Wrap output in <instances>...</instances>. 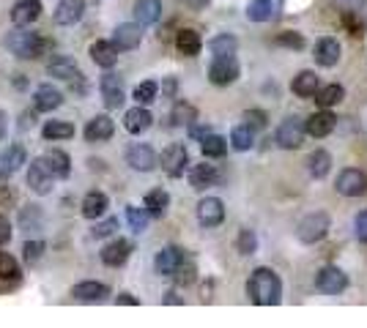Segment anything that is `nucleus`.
<instances>
[{"mask_svg": "<svg viewBox=\"0 0 367 328\" xmlns=\"http://www.w3.org/2000/svg\"><path fill=\"white\" fill-rule=\"evenodd\" d=\"M239 60L233 57V55H227V57H214L211 60V66H208V80L214 82V85H230V82L239 80Z\"/></svg>", "mask_w": 367, "mask_h": 328, "instance_id": "9", "label": "nucleus"}, {"mask_svg": "<svg viewBox=\"0 0 367 328\" xmlns=\"http://www.w3.org/2000/svg\"><path fill=\"white\" fill-rule=\"evenodd\" d=\"M20 263L8 254V252H0V279H11V282H17L20 279Z\"/></svg>", "mask_w": 367, "mask_h": 328, "instance_id": "45", "label": "nucleus"}, {"mask_svg": "<svg viewBox=\"0 0 367 328\" xmlns=\"http://www.w3.org/2000/svg\"><path fill=\"white\" fill-rule=\"evenodd\" d=\"M217 181H220V170H217L214 164H195V167L189 170V184H192L195 191L208 189V186H214Z\"/></svg>", "mask_w": 367, "mask_h": 328, "instance_id": "25", "label": "nucleus"}, {"mask_svg": "<svg viewBox=\"0 0 367 328\" xmlns=\"http://www.w3.org/2000/svg\"><path fill=\"white\" fill-rule=\"evenodd\" d=\"M170 121H173V126H192L198 121V109L187 102H178L170 112Z\"/></svg>", "mask_w": 367, "mask_h": 328, "instance_id": "39", "label": "nucleus"}, {"mask_svg": "<svg viewBox=\"0 0 367 328\" xmlns=\"http://www.w3.org/2000/svg\"><path fill=\"white\" fill-rule=\"evenodd\" d=\"M244 123H250L255 132L263 129V126H266V112H263V109H247V112H244Z\"/></svg>", "mask_w": 367, "mask_h": 328, "instance_id": "51", "label": "nucleus"}, {"mask_svg": "<svg viewBox=\"0 0 367 328\" xmlns=\"http://www.w3.org/2000/svg\"><path fill=\"white\" fill-rule=\"evenodd\" d=\"M189 167V153L181 142H173L162 151V170L168 172L170 178H181L184 170Z\"/></svg>", "mask_w": 367, "mask_h": 328, "instance_id": "6", "label": "nucleus"}, {"mask_svg": "<svg viewBox=\"0 0 367 328\" xmlns=\"http://www.w3.org/2000/svg\"><path fill=\"white\" fill-rule=\"evenodd\" d=\"M335 126H338V118H335V112H329V109L318 107V112L307 118V135L315 137V139L332 135V132H335Z\"/></svg>", "mask_w": 367, "mask_h": 328, "instance_id": "16", "label": "nucleus"}, {"mask_svg": "<svg viewBox=\"0 0 367 328\" xmlns=\"http://www.w3.org/2000/svg\"><path fill=\"white\" fill-rule=\"evenodd\" d=\"M22 164H28V153H25V148H22L20 142H14V145H8V151L0 156V175L8 178V175H14Z\"/></svg>", "mask_w": 367, "mask_h": 328, "instance_id": "22", "label": "nucleus"}, {"mask_svg": "<svg viewBox=\"0 0 367 328\" xmlns=\"http://www.w3.org/2000/svg\"><path fill=\"white\" fill-rule=\"evenodd\" d=\"M247 296L258 306H274V303H280V296H283V282L272 268L260 266L247 279Z\"/></svg>", "mask_w": 367, "mask_h": 328, "instance_id": "1", "label": "nucleus"}, {"mask_svg": "<svg viewBox=\"0 0 367 328\" xmlns=\"http://www.w3.org/2000/svg\"><path fill=\"white\" fill-rule=\"evenodd\" d=\"M338 60H340L338 39L323 36V39H318V41H315V63H318V66L332 69V66H338Z\"/></svg>", "mask_w": 367, "mask_h": 328, "instance_id": "19", "label": "nucleus"}, {"mask_svg": "<svg viewBox=\"0 0 367 328\" xmlns=\"http://www.w3.org/2000/svg\"><path fill=\"white\" fill-rule=\"evenodd\" d=\"M33 123H36V112H25V115H22V121H20V129H22V132H28Z\"/></svg>", "mask_w": 367, "mask_h": 328, "instance_id": "57", "label": "nucleus"}, {"mask_svg": "<svg viewBox=\"0 0 367 328\" xmlns=\"http://www.w3.org/2000/svg\"><path fill=\"white\" fill-rule=\"evenodd\" d=\"M20 221H22L25 230H30V227L39 230V227H41V211H39L36 205H30V208H25V211L20 214Z\"/></svg>", "mask_w": 367, "mask_h": 328, "instance_id": "48", "label": "nucleus"}, {"mask_svg": "<svg viewBox=\"0 0 367 328\" xmlns=\"http://www.w3.org/2000/svg\"><path fill=\"white\" fill-rule=\"evenodd\" d=\"M115 227H118V219H105V221H99L96 227H93V238H107V235H113Z\"/></svg>", "mask_w": 367, "mask_h": 328, "instance_id": "50", "label": "nucleus"}, {"mask_svg": "<svg viewBox=\"0 0 367 328\" xmlns=\"http://www.w3.org/2000/svg\"><path fill=\"white\" fill-rule=\"evenodd\" d=\"M195 266H192V263H189V260H184V263H181V266H178V271L173 273V279H175V282H178V285H192V282H195Z\"/></svg>", "mask_w": 367, "mask_h": 328, "instance_id": "49", "label": "nucleus"}, {"mask_svg": "<svg viewBox=\"0 0 367 328\" xmlns=\"http://www.w3.org/2000/svg\"><path fill=\"white\" fill-rule=\"evenodd\" d=\"M321 82H318V77H315V71H299L296 77H293V82H291V90L299 96V99H310V96H315L321 88H318Z\"/></svg>", "mask_w": 367, "mask_h": 328, "instance_id": "30", "label": "nucleus"}, {"mask_svg": "<svg viewBox=\"0 0 367 328\" xmlns=\"http://www.w3.org/2000/svg\"><path fill=\"white\" fill-rule=\"evenodd\" d=\"M99 90H102V99H105V107L107 109H118L124 104V88H121V80L115 77L113 71H107L99 80Z\"/></svg>", "mask_w": 367, "mask_h": 328, "instance_id": "18", "label": "nucleus"}, {"mask_svg": "<svg viewBox=\"0 0 367 328\" xmlns=\"http://www.w3.org/2000/svg\"><path fill=\"white\" fill-rule=\"evenodd\" d=\"M277 47H288V50H302L305 47V36L296 30H285L277 36Z\"/></svg>", "mask_w": 367, "mask_h": 328, "instance_id": "46", "label": "nucleus"}, {"mask_svg": "<svg viewBox=\"0 0 367 328\" xmlns=\"http://www.w3.org/2000/svg\"><path fill=\"white\" fill-rule=\"evenodd\" d=\"M33 104H36L39 112H53V109L63 104V93L53 85H39L36 93H33Z\"/></svg>", "mask_w": 367, "mask_h": 328, "instance_id": "23", "label": "nucleus"}, {"mask_svg": "<svg viewBox=\"0 0 367 328\" xmlns=\"http://www.w3.org/2000/svg\"><path fill=\"white\" fill-rule=\"evenodd\" d=\"M8 241H11V224L6 217H0V246L8 244Z\"/></svg>", "mask_w": 367, "mask_h": 328, "instance_id": "54", "label": "nucleus"}, {"mask_svg": "<svg viewBox=\"0 0 367 328\" xmlns=\"http://www.w3.org/2000/svg\"><path fill=\"white\" fill-rule=\"evenodd\" d=\"M6 47L11 50V55H17L20 60H36V57H41V53L50 47V41L41 39L39 33L28 30V27H17V30H11V36L6 39Z\"/></svg>", "mask_w": 367, "mask_h": 328, "instance_id": "2", "label": "nucleus"}, {"mask_svg": "<svg viewBox=\"0 0 367 328\" xmlns=\"http://www.w3.org/2000/svg\"><path fill=\"white\" fill-rule=\"evenodd\" d=\"M118 53L121 50L115 47V41H93L91 44V60L102 69H113L118 63Z\"/></svg>", "mask_w": 367, "mask_h": 328, "instance_id": "26", "label": "nucleus"}, {"mask_svg": "<svg viewBox=\"0 0 367 328\" xmlns=\"http://www.w3.org/2000/svg\"><path fill=\"white\" fill-rule=\"evenodd\" d=\"M41 17V0H20L11 8V22L17 27H30Z\"/></svg>", "mask_w": 367, "mask_h": 328, "instance_id": "17", "label": "nucleus"}, {"mask_svg": "<svg viewBox=\"0 0 367 328\" xmlns=\"http://www.w3.org/2000/svg\"><path fill=\"white\" fill-rule=\"evenodd\" d=\"M53 181H55V175H53V170L47 167L44 156L30 162V167H28L30 191H36V194H50V191H53Z\"/></svg>", "mask_w": 367, "mask_h": 328, "instance_id": "7", "label": "nucleus"}, {"mask_svg": "<svg viewBox=\"0 0 367 328\" xmlns=\"http://www.w3.org/2000/svg\"><path fill=\"white\" fill-rule=\"evenodd\" d=\"M225 219V205L220 197H203L198 203V221L203 227H220Z\"/></svg>", "mask_w": 367, "mask_h": 328, "instance_id": "10", "label": "nucleus"}, {"mask_svg": "<svg viewBox=\"0 0 367 328\" xmlns=\"http://www.w3.org/2000/svg\"><path fill=\"white\" fill-rule=\"evenodd\" d=\"M340 22L345 25V30L351 33V36H365V30H367V25H365V20L359 17V11H342L340 14Z\"/></svg>", "mask_w": 367, "mask_h": 328, "instance_id": "43", "label": "nucleus"}, {"mask_svg": "<svg viewBox=\"0 0 367 328\" xmlns=\"http://www.w3.org/2000/svg\"><path fill=\"white\" fill-rule=\"evenodd\" d=\"M44 162L47 167L53 170V175L55 178H69V172H72V162H69V153H63V151H47L44 153Z\"/></svg>", "mask_w": 367, "mask_h": 328, "instance_id": "34", "label": "nucleus"}, {"mask_svg": "<svg viewBox=\"0 0 367 328\" xmlns=\"http://www.w3.org/2000/svg\"><path fill=\"white\" fill-rule=\"evenodd\" d=\"M338 194L342 197H362L367 191V178L362 170H356V167H348V170H342L338 175Z\"/></svg>", "mask_w": 367, "mask_h": 328, "instance_id": "8", "label": "nucleus"}, {"mask_svg": "<svg viewBox=\"0 0 367 328\" xmlns=\"http://www.w3.org/2000/svg\"><path fill=\"white\" fill-rule=\"evenodd\" d=\"M110 200L105 191H88L83 197V217L85 219H102L105 211H107Z\"/></svg>", "mask_w": 367, "mask_h": 328, "instance_id": "29", "label": "nucleus"}, {"mask_svg": "<svg viewBox=\"0 0 367 328\" xmlns=\"http://www.w3.org/2000/svg\"><path fill=\"white\" fill-rule=\"evenodd\" d=\"M53 20H55V25H77L80 20H83V0H60L55 8V14H53Z\"/></svg>", "mask_w": 367, "mask_h": 328, "instance_id": "21", "label": "nucleus"}, {"mask_svg": "<svg viewBox=\"0 0 367 328\" xmlns=\"http://www.w3.org/2000/svg\"><path fill=\"white\" fill-rule=\"evenodd\" d=\"M272 11H274L272 0H253L247 6V20L250 22H266V20H272Z\"/></svg>", "mask_w": 367, "mask_h": 328, "instance_id": "41", "label": "nucleus"}, {"mask_svg": "<svg viewBox=\"0 0 367 328\" xmlns=\"http://www.w3.org/2000/svg\"><path fill=\"white\" fill-rule=\"evenodd\" d=\"M151 123H154V118H151V112L142 107V104L132 107L126 115H124V129H126L129 135H142V132H148Z\"/></svg>", "mask_w": 367, "mask_h": 328, "instance_id": "24", "label": "nucleus"}, {"mask_svg": "<svg viewBox=\"0 0 367 328\" xmlns=\"http://www.w3.org/2000/svg\"><path fill=\"white\" fill-rule=\"evenodd\" d=\"M305 137H307V121L291 115V118H285L283 123L277 126L274 142H277L280 148H285V151H296V148L305 145Z\"/></svg>", "mask_w": 367, "mask_h": 328, "instance_id": "3", "label": "nucleus"}, {"mask_svg": "<svg viewBox=\"0 0 367 328\" xmlns=\"http://www.w3.org/2000/svg\"><path fill=\"white\" fill-rule=\"evenodd\" d=\"M315 287L326 296H338L348 287V276L340 271L338 266H323L321 271L315 273Z\"/></svg>", "mask_w": 367, "mask_h": 328, "instance_id": "5", "label": "nucleus"}, {"mask_svg": "<svg viewBox=\"0 0 367 328\" xmlns=\"http://www.w3.org/2000/svg\"><path fill=\"white\" fill-rule=\"evenodd\" d=\"M115 132V123L110 115H96V118H91L88 121V126H85V139L88 142H105V139H110Z\"/></svg>", "mask_w": 367, "mask_h": 328, "instance_id": "20", "label": "nucleus"}, {"mask_svg": "<svg viewBox=\"0 0 367 328\" xmlns=\"http://www.w3.org/2000/svg\"><path fill=\"white\" fill-rule=\"evenodd\" d=\"M126 164H129L132 170H138V172H151V170L156 167V153H154L151 145L135 142V145L126 151Z\"/></svg>", "mask_w": 367, "mask_h": 328, "instance_id": "12", "label": "nucleus"}, {"mask_svg": "<svg viewBox=\"0 0 367 328\" xmlns=\"http://www.w3.org/2000/svg\"><path fill=\"white\" fill-rule=\"evenodd\" d=\"M129 254H132V241L115 238V241H110V244L102 249V263L110 266V268H121L129 260Z\"/></svg>", "mask_w": 367, "mask_h": 328, "instance_id": "15", "label": "nucleus"}, {"mask_svg": "<svg viewBox=\"0 0 367 328\" xmlns=\"http://www.w3.org/2000/svg\"><path fill=\"white\" fill-rule=\"evenodd\" d=\"M200 47H203V41H200L198 30L184 27V30L175 33V50L184 55V57H195L200 53Z\"/></svg>", "mask_w": 367, "mask_h": 328, "instance_id": "28", "label": "nucleus"}, {"mask_svg": "<svg viewBox=\"0 0 367 328\" xmlns=\"http://www.w3.org/2000/svg\"><path fill=\"white\" fill-rule=\"evenodd\" d=\"M165 303H181V299H178L175 293H168V296H165Z\"/></svg>", "mask_w": 367, "mask_h": 328, "instance_id": "60", "label": "nucleus"}, {"mask_svg": "<svg viewBox=\"0 0 367 328\" xmlns=\"http://www.w3.org/2000/svg\"><path fill=\"white\" fill-rule=\"evenodd\" d=\"M6 123H8V121H6V112L0 109V139H3V135H6Z\"/></svg>", "mask_w": 367, "mask_h": 328, "instance_id": "59", "label": "nucleus"}, {"mask_svg": "<svg viewBox=\"0 0 367 328\" xmlns=\"http://www.w3.org/2000/svg\"><path fill=\"white\" fill-rule=\"evenodd\" d=\"M41 137L44 139H69V137H74V126L69 121H47L41 129Z\"/></svg>", "mask_w": 367, "mask_h": 328, "instance_id": "38", "label": "nucleus"}, {"mask_svg": "<svg viewBox=\"0 0 367 328\" xmlns=\"http://www.w3.org/2000/svg\"><path fill=\"white\" fill-rule=\"evenodd\" d=\"M189 3H192V6H198V8H200V6H206L208 0H189Z\"/></svg>", "mask_w": 367, "mask_h": 328, "instance_id": "61", "label": "nucleus"}, {"mask_svg": "<svg viewBox=\"0 0 367 328\" xmlns=\"http://www.w3.org/2000/svg\"><path fill=\"white\" fill-rule=\"evenodd\" d=\"M206 135H211V126H198V123H192V126H189V137L203 139Z\"/></svg>", "mask_w": 367, "mask_h": 328, "instance_id": "55", "label": "nucleus"}, {"mask_svg": "<svg viewBox=\"0 0 367 328\" xmlns=\"http://www.w3.org/2000/svg\"><path fill=\"white\" fill-rule=\"evenodd\" d=\"M126 219H129V227H132L135 233H145L151 214H148L145 205H142V208H138V205H126Z\"/></svg>", "mask_w": 367, "mask_h": 328, "instance_id": "42", "label": "nucleus"}, {"mask_svg": "<svg viewBox=\"0 0 367 328\" xmlns=\"http://www.w3.org/2000/svg\"><path fill=\"white\" fill-rule=\"evenodd\" d=\"M22 252H25V260H28V263H39V260H41V252H44V241H28Z\"/></svg>", "mask_w": 367, "mask_h": 328, "instance_id": "52", "label": "nucleus"}, {"mask_svg": "<svg viewBox=\"0 0 367 328\" xmlns=\"http://www.w3.org/2000/svg\"><path fill=\"white\" fill-rule=\"evenodd\" d=\"M200 151L206 159H222L227 153V139L220 135H206L200 139Z\"/></svg>", "mask_w": 367, "mask_h": 328, "instance_id": "33", "label": "nucleus"}, {"mask_svg": "<svg viewBox=\"0 0 367 328\" xmlns=\"http://www.w3.org/2000/svg\"><path fill=\"white\" fill-rule=\"evenodd\" d=\"M159 17H162V0H138L135 20L140 25H154V22H159Z\"/></svg>", "mask_w": 367, "mask_h": 328, "instance_id": "31", "label": "nucleus"}, {"mask_svg": "<svg viewBox=\"0 0 367 328\" xmlns=\"http://www.w3.org/2000/svg\"><path fill=\"white\" fill-rule=\"evenodd\" d=\"M47 74L55 77V80H63V82H72V80H80V66L74 63V57L69 55H58L47 63Z\"/></svg>", "mask_w": 367, "mask_h": 328, "instance_id": "14", "label": "nucleus"}, {"mask_svg": "<svg viewBox=\"0 0 367 328\" xmlns=\"http://www.w3.org/2000/svg\"><path fill=\"white\" fill-rule=\"evenodd\" d=\"M315 96H318V99H315V104H318V107L332 109L335 104H340V102L345 99V90H342V85H326V88H321Z\"/></svg>", "mask_w": 367, "mask_h": 328, "instance_id": "36", "label": "nucleus"}, {"mask_svg": "<svg viewBox=\"0 0 367 328\" xmlns=\"http://www.w3.org/2000/svg\"><path fill=\"white\" fill-rule=\"evenodd\" d=\"M208 50H211L214 57H227V55H236L239 41H236V36H230V33H220V36H214V39L208 41Z\"/></svg>", "mask_w": 367, "mask_h": 328, "instance_id": "35", "label": "nucleus"}, {"mask_svg": "<svg viewBox=\"0 0 367 328\" xmlns=\"http://www.w3.org/2000/svg\"><path fill=\"white\" fill-rule=\"evenodd\" d=\"M310 175L312 178H326L329 175V170H332V153L329 151H323V148H318V151H312L310 156Z\"/></svg>", "mask_w": 367, "mask_h": 328, "instance_id": "37", "label": "nucleus"}, {"mask_svg": "<svg viewBox=\"0 0 367 328\" xmlns=\"http://www.w3.org/2000/svg\"><path fill=\"white\" fill-rule=\"evenodd\" d=\"M142 205L148 208V214L154 219H162L168 214V205H170V194L165 189H151L145 194V200H142Z\"/></svg>", "mask_w": 367, "mask_h": 328, "instance_id": "32", "label": "nucleus"}, {"mask_svg": "<svg viewBox=\"0 0 367 328\" xmlns=\"http://www.w3.org/2000/svg\"><path fill=\"white\" fill-rule=\"evenodd\" d=\"M230 142H233V148L236 151H250L255 142V129L250 123H241V126H236L233 132H230Z\"/></svg>", "mask_w": 367, "mask_h": 328, "instance_id": "40", "label": "nucleus"}, {"mask_svg": "<svg viewBox=\"0 0 367 328\" xmlns=\"http://www.w3.org/2000/svg\"><path fill=\"white\" fill-rule=\"evenodd\" d=\"M236 246H239L241 254H253L255 249H258V238H255L253 230H241L239 238H236Z\"/></svg>", "mask_w": 367, "mask_h": 328, "instance_id": "47", "label": "nucleus"}, {"mask_svg": "<svg viewBox=\"0 0 367 328\" xmlns=\"http://www.w3.org/2000/svg\"><path fill=\"white\" fill-rule=\"evenodd\" d=\"M329 224H332V219L329 214H323V211H315L310 217H305L299 221V227H296V235H299V241L302 244H318L321 238H326V233H329Z\"/></svg>", "mask_w": 367, "mask_h": 328, "instance_id": "4", "label": "nucleus"}, {"mask_svg": "<svg viewBox=\"0 0 367 328\" xmlns=\"http://www.w3.org/2000/svg\"><path fill=\"white\" fill-rule=\"evenodd\" d=\"M72 296L77 301H102L110 296V287L107 285H102V282H93V279H88V282H80V285H74L72 287Z\"/></svg>", "mask_w": 367, "mask_h": 328, "instance_id": "27", "label": "nucleus"}, {"mask_svg": "<svg viewBox=\"0 0 367 328\" xmlns=\"http://www.w3.org/2000/svg\"><path fill=\"white\" fill-rule=\"evenodd\" d=\"M156 93H159V85L154 80H145V82H140L138 88H135V102L138 104H151V102H156Z\"/></svg>", "mask_w": 367, "mask_h": 328, "instance_id": "44", "label": "nucleus"}, {"mask_svg": "<svg viewBox=\"0 0 367 328\" xmlns=\"http://www.w3.org/2000/svg\"><path fill=\"white\" fill-rule=\"evenodd\" d=\"M338 3L342 6V11H359L365 6V0H338Z\"/></svg>", "mask_w": 367, "mask_h": 328, "instance_id": "56", "label": "nucleus"}, {"mask_svg": "<svg viewBox=\"0 0 367 328\" xmlns=\"http://www.w3.org/2000/svg\"><path fill=\"white\" fill-rule=\"evenodd\" d=\"M187 257H184V249H178V246H165V249H159L156 252V257H154V268L159 276H173V273L178 271V266L184 263Z\"/></svg>", "mask_w": 367, "mask_h": 328, "instance_id": "11", "label": "nucleus"}, {"mask_svg": "<svg viewBox=\"0 0 367 328\" xmlns=\"http://www.w3.org/2000/svg\"><path fill=\"white\" fill-rule=\"evenodd\" d=\"M113 41H115V47H118L121 53L140 47L142 25H140V22H124V25H118V27H115V33H113Z\"/></svg>", "mask_w": 367, "mask_h": 328, "instance_id": "13", "label": "nucleus"}, {"mask_svg": "<svg viewBox=\"0 0 367 328\" xmlns=\"http://www.w3.org/2000/svg\"><path fill=\"white\" fill-rule=\"evenodd\" d=\"M118 303H124V306H138L140 301L135 299L132 293H121V296H118Z\"/></svg>", "mask_w": 367, "mask_h": 328, "instance_id": "58", "label": "nucleus"}, {"mask_svg": "<svg viewBox=\"0 0 367 328\" xmlns=\"http://www.w3.org/2000/svg\"><path fill=\"white\" fill-rule=\"evenodd\" d=\"M356 238L362 241V244H367V211H362V214H356Z\"/></svg>", "mask_w": 367, "mask_h": 328, "instance_id": "53", "label": "nucleus"}]
</instances>
